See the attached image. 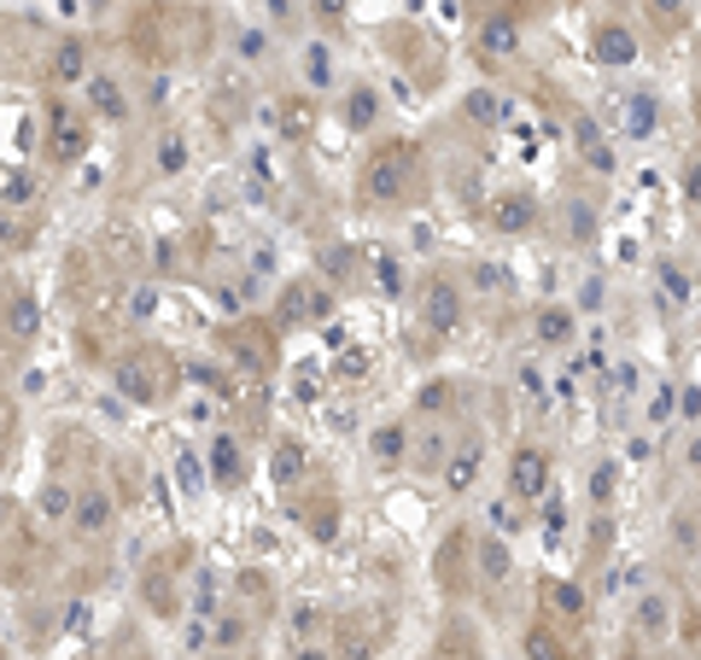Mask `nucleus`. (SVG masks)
<instances>
[{
    "label": "nucleus",
    "instance_id": "nucleus-1",
    "mask_svg": "<svg viewBox=\"0 0 701 660\" xmlns=\"http://www.w3.org/2000/svg\"><path fill=\"white\" fill-rule=\"evenodd\" d=\"M427 193V158L416 140L386 135L368 147L363 170H357V205L363 211H409Z\"/></svg>",
    "mask_w": 701,
    "mask_h": 660
},
{
    "label": "nucleus",
    "instance_id": "nucleus-2",
    "mask_svg": "<svg viewBox=\"0 0 701 660\" xmlns=\"http://www.w3.org/2000/svg\"><path fill=\"white\" fill-rule=\"evenodd\" d=\"M473 53L485 71H509L526 53V7H480L473 12Z\"/></svg>",
    "mask_w": 701,
    "mask_h": 660
},
{
    "label": "nucleus",
    "instance_id": "nucleus-3",
    "mask_svg": "<svg viewBox=\"0 0 701 660\" xmlns=\"http://www.w3.org/2000/svg\"><path fill=\"white\" fill-rule=\"evenodd\" d=\"M550 491H555V457H550V444L521 439V444L509 450V462H503V497H509L514 509H532V514H538Z\"/></svg>",
    "mask_w": 701,
    "mask_h": 660
},
{
    "label": "nucleus",
    "instance_id": "nucleus-4",
    "mask_svg": "<svg viewBox=\"0 0 701 660\" xmlns=\"http://www.w3.org/2000/svg\"><path fill=\"white\" fill-rule=\"evenodd\" d=\"M480 217H485L491 240H532L544 229V199L532 188H491L485 205H480Z\"/></svg>",
    "mask_w": 701,
    "mask_h": 660
},
{
    "label": "nucleus",
    "instance_id": "nucleus-5",
    "mask_svg": "<svg viewBox=\"0 0 701 660\" xmlns=\"http://www.w3.org/2000/svg\"><path fill=\"white\" fill-rule=\"evenodd\" d=\"M585 48L603 71H631L637 59H644V30H637L626 12H596L585 24Z\"/></svg>",
    "mask_w": 701,
    "mask_h": 660
},
{
    "label": "nucleus",
    "instance_id": "nucleus-6",
    "mask_svg": "<svg viewBox=\"0 0 701 660\" xmlns=\"http://www.w3.org/2000/svg\"><path fill=\"white\" fill-rule=\"evenodd\" d=\"M416 304H421V327H427V334L432 339H450L462 327V316H468V286H462V275L432 270L416 286Z\"/></svg>",
    "mask_w": 701,
    "mask_h": 660
},
{
    "label": "nucleus",
    "instance_id": "nucleus-7",
    "mask_svg": "<svg viewBox=\"0 0 701 660\" xmlns=\"http://www.w3.org/2000/svg\"><path fill=\"white\" fill-rule=\"evenodd\" d=\"M631 643L644 649H667L678 637V590L672 585H644L631 596Z\"/></svg>",
    "mask_w": 701,
    "mask_h": 660
},
{
    "label": "nucleus",
    "instance_id": "nucleus-8",
    "mask_svg": "<svg viewBox=\"0 0 701 660\" xmlns=\"http://www.w3.org/2000/svg\"><path fill=\"white\" fill-rule=\"evenodd\" d=\"M485 462H491L485 427L462 421V427H457V439H450V457H444V468H439V485H444V497H468V491L480 485Z\"/></svg>",
    "mask_w": 701,
    "mask_h": 660
},
{
    "label": "nucleus",
    "instance_id": "nucleus-9",
    "mask_svg": "<svg viewBox=\"0 0 701 660\" xmlns=\"http://www.w3.org/2000/svg\"><path fill=\"white\" fill-rule=\"evenodd\" d=\"M550 234H555V245H567V252H590V245L603 240V205L585 199V193H562L550 211Z\"/></svg>",
    "mask_w": 701,
    "mask_h": 660
},
{
    "label": "nucleus",
    "instance_id": "nucleus-10",
    "mask_svg": "<svg viewBox=\"0 0 701 660\" xmlns=\"http://www.w3.org/2000/svg\"><path fill=\"white\" fill-rule=\"evenodd\" d=\"M532 357H562V350H573L579 345V334H585V316L573 311L567 298H544L538 311H532Z\"/></svg>",
    "mask_w": 701,
    "mask_h": 660
},
{
    "label": "nucleus",
    "instance_id": "nucleus-11",
    "mask_svg": "<svg viewBox=\"0 0 701 660\" xmlns=\"http://www.w3.org/2000/svg\"><path fill=\"white\" fill-rule=\"evenodd\" d=\"M701 293V270L690 252H661L655 258V298H661L667 316H690Z\"/></svg>",
    "mask_w": 701,
    "mask_h": 660
},
{
    "label": "nucleus",
    "instance_id": "nucleus-12",
    "mask_svg": "<svg viewBox=\"0 0 701 660\" xmlns=\"http://www.w3.org/2000/svg\"><path fill=\"white\" fill-rule=\"evenodd\" d=\"M473 585L480 590H509L514 585V549L498 532H473Z\"/></svg>",
    "mask_w": 701,
    "mask_h": 660
},
{
    "label": "nucleus",
    "instance_id": "nucleus-13",
    "mask_svg": "<svg viewBox=\"0 0 701 660\" xmlns=\"http://www.w3.org/2000/svg\"><path fill=\"white\" fill-rule=\"evenodd\" d=\"M462 409H468V386L457 375H439V380L421 386V398H416V409H409V421H468Z\"/></svg>",
    "mask_w": 701,
    "mask_h": 660
},
{
    "label": "nucleus",
    "instance_id": "nucleus-14",
    "mask_svg": "<svg viewBox=\"0 0 701 660\" xmlns=\"http://www.w3.org/2000/svg\"><path fill=\"white\" fill-rule=\"evenodd\" d=\"M339 123H345V129L350 135H375V123L386 117V99H380V88H375V82H345V88H339Z\"/></svg>",
    "mask_w": 701,
    "mask_h": 660
},
{
    "label": "nucleus",
    "instance_id": "nucleus-15",
    "mask_svg": "<svg viewBox=\"0 0 701 660\" xmlns=\"http://www.w3.org/2000/svg\"><path fill=\"white\" fill-rule=\"evenodd\" d=\"M153 375H176V363H170V357H153V350H147V357H129V363L117 368V386L129 391V398H140V404L170 398V386H158Z\"/></svg>",
    "mask_w": 701,
    "mask_h": 660
},
{
    "label": "nucleus",
    "instance_id": "nucleus-16",
    "mask_svg": "<svg viewBox=\"0 0 701 660\" xmlns=\"http://www.w3.org/2000/svg\"><path fill=\"white\" fill-rule=\"evenodd\" d=\"M368 457H375L380 473H404L409 468V416H386L368 432Z\"/></svg>",
    "mask_w": 701,
    "mask_h": 660
},
{
    "label": "nucleus",
    "instance_id": "nucleus-17",
    "mask_svg": "<svg viewBox=\"0 0 701 660\" xmlns=\"http://www.w3.org/2000/svg\"><path fill=\"white\" fill-rule=\"evenodd\" d=\"M432 579H439V590H468L473 585V532H457L450 544H439V555H432Z\"/></svg>",
    "mask_w": 701,
    "mask_h": 660
},
{
    "label": "nucleus",
    "instance_id": "nucleus-18",
    "mask_svg": "<svg viewBox=\"0 0 701 660\" xmlns=\"http://www.w3.org/2000/svg\"><path fill=\"white\" fill-rule=\"evenodd\" d=\"M71 521H76V532H82V538H106V532L117 526V497H112L106 485L82 491V497L71 503Z\"/></svg>",
    "mask_w": 701,
    "mask_h": 660
},
{
    "label": "nucleus",
    "instance_id": "nucleus-19",
    "mask_svg": "<svg viewBox=\"0 0 701 660\" xmlns=\"http://www.w3.org/2000/svg\"><path fill=\"white\" fill-rule=\"evenodd\" d=\"M644 24L655 41H678L695 24V0H644Z\"/></svg>",
    "mask_w": 701,
    "mask_h": 660
},
{
    "label": "nucleus",
    "instance_id": "nucleus-20",
    "mask_svg": "<svg viewBox=\"0 0 701 660\" xmlns=\"http://www.w3.org/2000/svg\"><path fill=\"white\" fill-rule=\"evenodd\" d=\"M573 147H579V158L590 164V170H614V147H608V135H603V123H596L590 112H573Z\"/></svg>",
    "mask_w": 701,
    "mask_h": 660
},
{
    "label": "nucleus",
    "instance_id": "nucleus-21",
    "mask_svg": "<svg viewBox=\"0 0 701 660\" xmlns=\"http://www.w3.org/2000/svg\"><path fill=\"white\" fill-rule=\"evenodd\" d=\"M655 129H661V94H655V88L626 94V135L631 140H649Z\"/></svg>",
    "mask_w": 701,
    "mask_h": 660
},
{
    "label": "nucleus",
    "instance_id": "nucleus-22",
    "mask_svg": "<svg viewBox=\"0 0 701 660\" xmlns=\"http://www.w3.org/2000/svg\"><path fill=\"white\" fill-rule=\"evenodd\" d=\"M205 457H211V473H217V485H240V480H245V457H240V444L229 439V432H217Z\"/></svg>",
    "mask_w": 701,
    "mask_h": 660
},
{
    "label": "nucleus",
    "instance_id": "nucleus-23",
    "mask_svg": "<svg viewBox=\"0 0 701 660\" xmlns=\"http://www.w3.org/2000/svg\"><path fill=\"white\" fill-rule=\"evenodd\" d=\"M614 491H620V462H614V457H596V468H590V485H585V503H590L596 514H608Z\"/></svg>",
    "mask_w": 701,
    "mask_h": 660
},
{
    "label": "nucleus",
    "instance_id": "nucleus-24",
    "mask_svg": "<svg viewBox=\"0 0 701 660\" xmlns=\"http://www.w3.org/2000/svg\"><path fill=\"white\" fill-rule=\"evenodd\" d=\"M678 193H684V211L701 222V140L678 158Z\"/></svg>",
    "mask_w": 701,
    "mask_h": 660
},
{
    "label": "nucleus",
    "instance_id": "nucleus-25",
    "mask_svg": "<svg viewBox=\"0 0 701 660\" xmlns=\"http://www.w3.org/2000/svg\"><path fill=\"white\" fill-rule=\"evenodd\" d=\"M544 603H550V614H562V620H579V614H585V585L544 579Z\"/></svg>",
    "mask_w": 701,
    "mask_h": 660
},
{
    "label": "nucleus",
    "instance_id": "nucleus-26",
    "mask_svg": "<svg viewBox=\"0 0 701 660\" xmlns=\"http://www.w3.org/2000/svg\"><path fill=\"white\" fill-rule=\"evenodd\" d=\"M672 473H678L684 485H695V491H701V427L678 432V457H672Z\"/></svg>",
    "mask_w": 701,
    "mask_h": 660
},
{
    "label": "nucleus",
    "instance_id": "nucleus-27",
    "mask_svg": "<svg viewBox=\"0 0 701 660\" xmlns=\"http://www.w3.org/2000/svg\"><path fill=\"white\" fill-rule=\"evenodd\" d=\"M514 391H521V404H544L550 398V375L538 357H521L514 363Z\"/></svg>",
    "mask_w": 701,
    "mask_h": 660
},
{
    "label": "nucleus",
    "instance_id": "nucleus-28",
    "mask_svg": "<svg viewBox=\"0 0 701 660\" xmlns=\"http://www.w3.org/2000/svg\"><path fill=\"white\" fill-rule=\"evenodd\" d=\"M667 538H672V549H684V555H701V509H695V503L672 514Z\"/></svg>",
    "mask_w": 701,
    "mask_h": 660
},
{
    "label": "nucleus",
    "instance_id": "nucleus-29",
    "mask_svg": "<svg viewBox=\"0 0 701 660\" xmlns=\"http://www.w3.org/2000/svg\"><path fill=\"white\" fill-rule=\"evenodd\" d=\"M521 660H567V649H562V637L538 620V626H526V637H521Z\"/></svg>",
    "mask_w": 701,
    "mask_h": 660
},
{
    "label": "nucleus",
    "instance_id": "nucleus-30",
    "mask_svg": "<svg viewBox=\"0 0 701 660\" xmlns=\"http://www.w3.org/2000/svg\"><path fill=\"white\" fill-rule=\"evenodd\" d=\"M94 112L123 123V117H129V88H123V82H112V76H100V82H94Z\"/></svg>",
    "mask_w": 701,
    "mask_h": 660
},
{
    "label": "nucleus",
    "instance_id": "nucleus-31",
    "mask_svg": "<svg viewBox=\"0 0 701 660\" xmlns=\"http://www.w3.org/2000/svg\"><path fill=\"white\" fill-rule=\"evenodd\" d=\"M462 112H468V123H480V129H498V123H503V99L491 94V88H473L462 99Z\"/></svg>",
    "mask_w": 701,
    "mask_h": 660
},
{
    "label": "nucleus",
    "instance_id": "nucleus-32",
    "mask_svg": "<svg viewBox=\"0 0 701 660\" xmlns=\"http://www.w3.org/2000/svg\"><path fill=\"white\" fill-rule=\"evenodd\" d=\"M270 468H275V485H299V473H304V450H299L293 439H281Z\"/></svg>",
    "mask_w": 701,
    "mask_h": 660
},
{
    "label": "nucleus",
    "instance_id": "nucleus-33",
    "mask_svg": "<svg viewBox=\"0 0 701 660\" xmlns=\"http://www.w3.org/2000/svg\"><path fill=\"white\" fill-rule=\"evenodd\" d=\"M234 48H240V59H270V48H275V41H270V30H240V41H234Z\"/></svg>",
    "mask_w": 701,
    "mask_h": 660
},
{
    "label": "nucleus",
    "instance_id": "nucleus-34",
    "mask_svg": "<svg viewBox=\"0 0 701 660\" xmlns=\"http://www.w3.org/2000/svg\"><path fill=\"white\" fill-rule=\"evenodd\" d=\"M468 281H473V293H503V270H491V263H473Z\"/></svg>",
    "mask_w": 701,
    "mask_h": 660
},
{
    "label": "nucleus",
    "instance_id": "nucleus-35",
    "mask_svg": "<svg viewBox=\"0 0 701 660\" xmlns=\"http://www.w3.org/2000/svg\"><path fill=\"white\" fill-rule=\"evenodd\" d=\"M299 660H327V649H316V643H311V649H299Z\"/></svg>",
    "mask_w": 701,
    "mask_h": 660
},
{
    "label": "nucleus",
    "instance_id": "nucleus-36",
    "mask_svg": "<svg viewBox=\"0 0 701 660\" xmlns=\"http://www.w3.org/2000/svg\"><path fill=\"white\" fill-rule=\"evenodd\" d=\"M695 71H701V41H695Z\"/></svg>",
    "mask_w": 701,
    "mask_h": 660
}]
</instances>
